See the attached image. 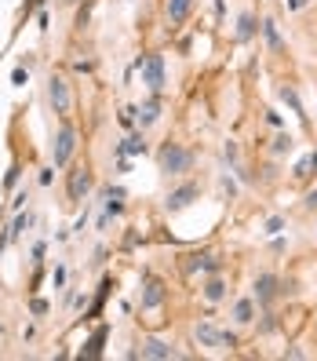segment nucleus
I'll use <instances>...</instances> for the list:
<instances>
[{
  "instance_id": "nucleus-1",
  "label": "nucleus",
  "mask_w": 317,
  "mask_h": 361,
  "mask_svg": "<svg viewBox=\"0 0 317 361\" xmlns=\"http://www.w3.org/2000/svg\"><path fill=\"white\" fill-rule=\"evenodd\" d=\"M157 168L164 175L179 179V175H186L190 168H194V153H190L183 143H172V139H168V143L157 150Z\"/></svg>"
},
{
  "instance_id": "nucleus-2",
  "label": "nucleus",
  "mask_w": 317,
  "mask_h": 361,
  "mask_svg": "<svg viewBox=\"0 0 317 361\" xmlns=\"http://www.w3.org/2000/svg\"><path fill=\"white\" fill-rule=\"evenodd\" d=\"M73 153H77V128L70 124V117H62L59 132H55V143H52V161H55V168H66Z\"/></svg>"
},
{
  "instance_id": "nucleus-3",
  "label": "nucleus",
  "mask_w": 317,
  "mask_h": 361,
  "mask_svg": "<svg viewBox=\"0 0 317 361\" xmlns=\"http://www.w3.org/2000/svg\"><path fill=\"white\" fill-rule=\"evenodd\" d=\"M194 340L201 347H208V351H234V347H237V340L230 336V332H219L212 321H197V325H194Z\"/></svg>"
},
{
  "instance_id": "nucleus-4",
  "label": "nucleus",
  "mask_w": 317,
  "mask_h": 361,
  "mask_svg": "<svg viewBox=\"0 0 317 361\" xmlns=\"http://www.w3.org/2000/svg\"><path fill=\"white\" fill-rule=\"evenodd\" d=\"M48 99H52V110L59 113V117H70L73 95H70V81L62 73H52V81H48Z\"/></svg>"
},
{
  "instance_id": "nucleus-5",
  "label": "nucleus",
  "mask_w": 317,
  "mask_h": 361,
  "mask_svg": "<svg viewBox=\"0 0 317 361\" xmlns=\"http://www.w3.org/2000/svg\"><path fill=\"white\" fill-rule=\"evenodd\" d=\"M139 70H143V84L150 88V95H161L164 92V55H143Z\"/></svg>"
},
{
  "instance_id": "nucleus-6",
  "label": "nucleus",
  "mask_w": 317,
  "mask_h": 361,
  "mask_svg": "<svg viewBox=\"0 0 317 361\" xmlns=\"http://www.w3.org/2000/svg\"><path fill=\"white\" fill-rule=\"evenodd\" d=\"M197 197H201V186H197V183H183V186H175L168 197H164V208H168V212H183V208H190Z\"/></svg>"
},
{
  "instance_id": "nucleus-7",
  "label": "nucleus",
  "mask_w": 317,
  "mask_h": 361,
  "mask_svg": "<svg viewBox=\"0 0 317 361\" xmlns=\"http://www.w3.org/2000/svg\"><path fill=\"white\" fill-rule=\"evenodd\" d=\"M92 183H95V179H92V172H88L84 164H81V168H73V172H70V186H66L70 204H81L88 193H92Z\"/></svg>"
},
{
  "instance_id": "nucleus-8",
  "label": "nucleus",
  "mask_w": 317,
  "mask_h": 361,
  "mask_svg": "<svg viewBox=\"0 0 317 361\" xmlns=\"http://www.w3.org/2000/svg\"><path fill=\"white\" fill-rule=\"evenodd\" d=\"M139 358H157V361H168V358H179L172 343H164L157 336H143L139 340Z\"/></svg>"
},
{
  "instance_id": "nucleus-9",
  "label": "nucleus",
  "mask_w": 317,
  "mask_h": 361,
  "mask_svg": "<svg viewBox=\"0 0 317 361\" xmlns=\"http://www.w3.org/2000/svg\"><path fill=\"white\" fill-rule=\"evenodd\" d=\"M252 295H256V303H274L277 295H281V281H277V274H259L256 285H252Z\"/></svg>"
},
{
  "instance_id": "nucleus-10",
  "label": "nucleus",
  "mask_w": 317,
  "mask_h": 361,
  "mask_svg": "<svg viewBox=\"0 0 317 361\" xmlns=\"http://www.w3.org/2000/svg\"><path fill=\"white\" fill-rule=\"evenodd\" d=\"M161 303H164V285L157 277H146L143 281V311H157Z\"/></svg>"
},
{
  "instance_id": "nucleus-11",
  "label": "nucleus",
  "mask_w": 317,
  "mask_h": 361,
  "mask_svg": "<svg viewBox=\"0 0 317 361\" xmlns=\"http://www.w3.org/2000/svg\"><path fill=\"white\" fill-rule=\"evenodd\" d=\"M256 33H259L256 11H241V19H237V41H252Z\"/></svg>"
},
{
  "instance_id": "nucleus-12",
  "label": "nucleus",
  "mask_w": 317,
  "mask_h": 361,
  "mask_svg": "<svg viewBox=\"0 0 317 361\" xmlns=\"http://www.w3.org/2000/svg\"><path fill=\"white\" fill-rule=\"evenodd\" d=\"M168 22L172 26H183L186 19H190V11H194V0H168Z\"/></svg>"
},
{
  "instance_id": "nucleus-13",
  "label": "nucleus",
  "mask_w": 317,
  "mask_h": 361,
  "mask_svg": "<svg viewBox=\"0 0 317 361\" xmlns=\"http://www.w3.org/2000/svg\"><path fill=\"white\" fill-rule=\"evenodd\" d=\"M277 95H281V102H288L292 113H296V117L307 124V110H303V102H299V95H296V88H292V84H277Z\"/></svg>"
},
{
  "instance_id": "nucleus-14",
  "label": "nucleus",
  "mask_w": 317,
  "mask_h": 361,
  "mask_svg": "<svg viewBox=\"0 0 317 361\" xmlns=\"http://www.w3.org/2000/svg\"><path fill=\"white\" fill-rule=\"evenodd\" d=\"M252 318H256V295H245V300L234 303V321L237 325H252Z\"/></svg>"
},
{
  "instance_id": "nucleus-15",
  "label": "nucleus",
  "mask_w": 317,
  "mask_h": 361,
  "mask_svg": "<svg viewBox=\"0 0 317 361\" xmlns=\"http://www.w3.org/2000/svg\"><path fill=\"white\" fill-rule=\"evenodd\" d=\"M135 121L143 124V128H150V124H157V121H161V102H157V95L150 99L146 106H139V110H135Z\"/></svg>"
},
{
  "instance_id": "nucleus-16",
  "label": "nucleus",
  "mask_w": 317,
  "mask_h": 361,
  "mask_svg": "<svg viewBox=\"0 0 317 361\" xmlns=\"http://www.w3.org/2000/svg\"><path fill=\"white\" fill-rule=\"evenodd\" d=\"M263 37H266V44H270V51H285V41H281V30H277V22L274 19H263Z\"/></svg>"
},
{
  "instance_id": "nucleus-17",
  "label": "nucleus",
  "mask_w": 317,
  "mask_h": 361,
  "mask_svg": "<svg viewBox=\"0 0 317 361\" xmlns=\"http://www.w3.org/2000/svg\"><path fill=\"white\" fill-rule=\"evenodd\" d=\"M226 300V281L223 277H208L205 281V303H223Z\"/></svg>"
},
{
  "instance_id": "nucleus-18",
  "label": "nucleus",
  "mask_w": 317,
  "mask_h": 361,
  "mask_svg": "<svg viewBox=\"0 0 317 361\" xmlns=\"http://www.w3.org/2000/svg\"><path fill=\"white\" fill-rule=\"evenodd\" d=\"M310 175H317V150L307 153V157L296 164V179H310Z\"/></svg>"
},
{
  "instance_id": "nucleus-19",
  "label": "nucleus",
  "mask_w": 317,
  "mask_h": 361,
  "mask_svg": "<svg viewBox=\"0 0 317 361\" xmlns=\"http://www.w3.org/2000/svg\"><path fill=\"white\" fill-rule=\"evenodd\" d=\"M292 150H296V139H292L288 132H281L274 139V157H285V153H292Z\"/></svg>"
},
{
  "instance_id": "nucleus-20",
  "label": "nucleus",
  "mask_w": 317,
  "mask_h": 361,
  "mask_svg": "<svg viewBox=\"0 0 317 361\" xmlns=\"http://www.w3.org/2000/svg\"><path fill=\"white\" fill-rule=\"evenodd\" d=\"M124 153H146V139H143V132H135V135H128L124 139V146H121Z\"/></svg>"
},
{
  "instance_id": "nucleus-21",
  "label": "nucleus",
  "mask_w": 317,
  "mask_h": 361,
  "mask_svg": "<svg viewBox=\"0 0 317 361\" xmlns=\"http://www.w3.org/2000/svg\"><path fill=\"white\" fill-rule=\"evenodd\" d=\"M263 230H266V234H281V230H285V219H281V215L266 219V226H263Z\"/></svg>"
},
{
  "instance_id": "nucleus-22",
  "label": "nucleus",
  "mask_w": 317,
  "mask_h": 361,
  "mask_svg": "<svg viewBox=\"0 0 317 361\" xmlns=\"http://www.w3.org/2000/svg\"><path fill=\"white\" fill-rule=\"evenodd\" d=\"M219 186H223V193H226V197H230V201L237 197V183H234L230 175H223V179H219Z\"/></svg>"
},
{
  "instance_id": "nucleus-23",
  "label": "nucleus",
  "mask_w": 317,
  "mask_h": 361,
  "mask_svg": "<svg viewBox=\"0 0 317 361\" xmlns=\"http://www.w3.org/2000/svg\"><path fill=\"white\" fill-rule=\"evenodd\" d=\"M274 329H277V318H274V314H263V321H259V332H263V336H270Z\"/></svg>"
},
{
  "instance_id": "nucleus-24",
  "label": "nucleus",
  "mask_w": 317,
  "mask_h": 361,
  "mask_svg": "<svg viewBox=\"0 0 317 361\" xmlns=\"http://www.w3.org/2000/svg\"><path fill=\"white\" fill-rule=\"evenodd\" d=\"M30 223H33V215H19V219H15V230H11V237H19V234H22V230H26Z\"/></svg>"
},
{
  "instance_id": "nucleus-25",
  "label": "nucleus",
  "mask_w": 317,
  "mask_h": 361,
  "mask_svg": "<svg viewBox=\"0 0 317 361\" xmlns=\"http://www.w3.org/2000/svg\"><path fill=\"white\" fill-rule=\"evenodd\" d=\"M303 204H307V208H310V212H317V190H310V193H307V197H303Z\"/></svg>"
},
{
  "instance_id": "nucleus-26",
  "label": "nucleus",
  "mask_w": 317,
  "mask_h": 361,
  "mask_svg": "<svg viewBox=\"0 0 317 361\" xmlns=\"http://www.w3.org/2000/svg\"><path fill=\"white\" fill-rule=\"evenodd\" d=\"M307 4H310V0H288V8H292V11H299V8H307Z\"/></svg>"
},
{
  "instance_id": "nucleus-27",
  "label": "nucleus",
  "mask_w": 317,
  "mask_h": 361,
  "mask_svg": "<svg viewBox=\"0 0 317 361\" xmlns=\"http://www.w3.org/2000/svg\"><path fill=\"white\" fill-rule=\"evenodd\" d=\"M62 4H77V0H62Z\"/></svg>"
}]
</instances>
